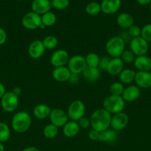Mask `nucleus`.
Masks as SVG:
<instances>
[{
	"label": "nucleus",
	"instance_id": "29",
	"mask_svg": "<svg viewBox=\"0 0 151 151\" xmlns=\"http://www.w3.org/2000/svg\"><path fill=\"white\" fill-rule=\"evenodd\" d=\"M85 12L90 16H96L102 12L101 4L96 1H91L85 7Z\"/></svg>",
	"mask_w": 151,
	"mask_h": 151
},
{
	"label": "nucleus",
	"instance_id": "22",
	"mask_svg": "<svg viewBox=\"0 0 151 151\" xmlns=\"http://www.w3.org/2000/svg\"><path fill=\"white\" fill-rule=\"evenodd\" d=\"M118 139V136L117 131H114L110 128L99 133V140L106 144H114L116 142Z\"/></svg>",
	"mask_w": 151,
	"mask_h": 151
},
{
	"label": "nucleus",
	"instance_id": "44",
	"mask_svg": "<svg viewBox=\"0 0 151 151\" xmlns=\"http://www.w3.org/2000/svg\"><path fill=\"white\" fill-rule=\"evenodd\" d=\"M138 4H141V5H150L151 3V0H136Z\"/></svg>",
	"mask_w": 151,
	"mask_h": 151
},
{
	"label": "nucleus",
	"instance_id": "19",
	"mask_svg": "<svg viewBox=\"0 0 151 151\" xmlns=\"http://www.w3.org/2000/svg\"><path fill=\"white\" fill-rule=\"evenodd\" d=\"M71 72L68 66L56 67L52 71V77L56 81L59 83L68 82L70 77Z\"/></svg>",
	"mask_w": 151,
	"mask_h": 151
},
{
	"label": "nucleus",
	"instance_id": "20",
	"mask_svg": "<svg viewBox=\"0 0 151 151\" xmlns=\"http://www.w3.org/2000/svg\"><path fill=\"white\" fill-rule=\"evenodd\" d=\"M133 64L138 71H142V72L151 71V58L146 55L136 56Z\"/></svg>",
	"mask_w": 151,
	"mask_h": 151
},
{
	"label": "nucleus",
	"instance_id": "14",
	"mask_svg": "<svg viewBox=\"0 0 151 151\" xmlns=\"http://www.w3.org/2000/svg\"><path fill=\"white\" fill-rule=\"evenodd\" d=\"M140 95V88H139L136 85H130L124 88L121 97L125 103H133L137 100Z\"/></svg>",
	"mask_w": 151,
	"mask_h": 151
},
{
	"label": "nucleus",
	"instance_id": "6",
	"mask_svg": "<svg viewBox=\"0 0 151 151\" xmlns=\"http://www.w3.org/2000/svg\"><path fill=\"white\" fill-rule=\"evenodd\" d=\"M1 106L3 110L6 112H13L19 106V96L13 91H6L1 98Z\"/></svg>",
	"mask_w": 151,
	"mask_h": 151
},
{
	"label": "nucleus",
	"instance_id": "36",
	"mask_svg": "<svg viewBox=\"0 0 151 151\" xmlns=\"http://www.w3.org/2000/svg\"><path fill=\"white\" fill-rule=\"evenodd\" d=\"M52 7H54L57 10H65L69 6V0H52L51 1Z\"/></svg>",
	"mask_w": 151,
	"mask_h": 151
},
{
	"label": "nucleus",
	"instance_id": "30",
	"mask_svg": "<svg viewBox=\"0 0 151 151\" xmlns=\"http://www.w3.org/2000/svg\"><path fill=\"white\" fill-rule=\"evenodd\" d=\"M42 43L44 44V47L46 50H54L55 48H56L58 45V41L57 38L54 35H49L47 36H46L44 39L42 40Z\"/></svg>",
	"mask_w": 151,
	"mask_h": 151
},
{
	"label": "nucleus",
	"instance_id": "45",
	"mask_svg": "<svg viewBox=\"0 0 151 151\" xmlns=\"http://www.w3.org/2000/svg\"><path fill=\"white\" fill-rule=\"evenodd\" d=\"M5 93H6L5 87H4V86L0 82V100H1V98L3 97V95H4Z\"/></svg>",
	"mask_w": 151,
	"mask_h": 151
},
{
	"label": "nucleus",
	"instance_id": "41",
	"mask_svg": "<svg viewBox=\"0 0 151 151\" xmlns=\"http://www.w3.org/2000/svg\"><path fill=\"white\" fill-rule=\"evenodd\" d=\"M99 133L100 132L92 128L88 133L89 139L90 140H92V141H97V140H99Z\"/></svg>",
	"mask_w": 151,
	"mask_h": 151
},
{
	"label": "nucleus",
	"instance_id": "35",
	"mask_svg": "<svg viewBox=\"0 0 151 151\" xmlns=\"http://www.w3.org/2000/svg\"><path fill=\"white\" fill-rule=\"evenodd\" d=\"M141 37L148 43H151V24H147L142 28Z\"/></svg>",
	"mask_w": 151,
	"mask_h": 151
},
{
	"label": "nucleus",
	"instance_id": "5",
	"mask_svg": "<svg viewBox=\"0 0 151 151\" xmlns=\"http://www.w3.org/2000/svg\"><path fill=\"white\" fill-rule=\"evenodd\" d=\"M84 113H85V106L84 103L79 100H75L71 102L67 111L69 119L76 122L84 116Z\"/></svg>",
	"mask_w": 151,
	"mask_h": 151
},
{
	"label": "nucleus",
	"instance_id": "21",
	"mask_svg": "<svg viewBox=\"0 0 151 151\" xmlns=\"http://www.w3.org/2000/svg\"><path fill=\"white\" fill-rule=\"evenodd\" d=\"M81 74H82L83 78L86 82L93 83L99 80L101 76V70L97 67L95 68L87 66Z\"/></svg>",
	"mask_w": 151,
	"mask_h": 151
},
{
	"label": "nucleus",
	"instance_id": "39",
	"mask_svg": "<svg viewBox=\"0 0 151 151\" xmlns=\"http://www.w3.org/2000/svg\"><path fill=\"white\" fill-rule=\"evenodd\" d=\"M78 124V126H79L80 129H87L90 126V118L85 117V116H83L81 117L79 120L77 121Z\"/></svg>",
	"mask_w": 151,
	"mask_h": 151
},
{
	"label": "nucleus",
	"instance_id": "33",
	"mask_svg": "<svg viewBox=\"0 0 151 151\" xmlns=\"http://www.w3.org/2000/svg\"><path fill=\"white\" fill-rule=\"evenodd\" d=\"M124 84L121 83V82H114L110 86V92L112 95L115 96H121L124 91Z\"/></svg>",
	"mask_w": 151,
	"mask_h": 151
},
{
	"label": "nucleus",
	"instance_id": "24",
	"mask_svg": "<svg viewBox=\"0 0 151 151\" xmlns=\"http://www.w3.org/2000/svg\"><path fill=\"white\" fill-rule=\"evenodd\" d=\"M50 112H51V109L50 106L46 104H43V103L36 105L33 110L34 116L40 120L49 118Z\"/></svg>",
	"mask_w": 151,
	"mask_h": 151
},
{
	"label": "nucleus",
	"instance_id": "32",
	"mask_svg": "<svg viewBox=\"0 0 151 151\" xmlns=\"http://www.w3.org/2000/svg\"><path fill=\"white\" fill-rule=\"evenodd\" d=\"M85 60L87 66H89V67L98 68L100 58H99V56L96 53L90 52L86 55Z\"/></svg>",
	"mask_w": 151,
	"mask_h": 151
},
{
	"label": "nucleus",
	"instance_id": "46",
	"mask_svg": "<svg viewBox=\"0 0 151 151\" xmlns=\"http://www.w3.org/2000/svg\"><path fill=\"white\" fill-rule=\"evenodd\" d=\"M21 151H40L38 150V148L37 147H33V146H30V147H28L24 148L23 150H22Z\"/></svg>",
	"mask_w": 151,
	"mask_h": 151
},
{
	"label": "nucleus",
	"instance_id": "2",
	"mask_svg": "<svg viewBox=\"0 0 151 151\" xmlns=\"http://www.w3.org/2000/svg\"><path fill=\"white\" fill-rule=\"evenodd\" d=\"M32 119L26 111H19L13 115L11 119L12 129L18 134H23L30 129Z\"/></svg>",
	"mask_w": 151,
	"mask_h": 151
},
{
	"label": "nucleus",
	"instance_id": "34",
	"mask_svg": "<svg viewBox=\"0 0 151 151\" xmlns=\"http://www.w3.org/2000/svg\"><path fill=\"white\" fill-rule=\"evenodd\" d=\"M136 56L133 54V52L131 50H125L122 52V54L120 56V58L121 59L124 63H127V64H130L134 62L135 58Z\"/></svg>",
	"mask_w": 151,
	"mask_h": 151
},
{
	"label": "nucleus",
	"instance_id": "48",
	"mask_svg": "<svg viewBox=\"0 0 151 151\" xmlns=\"http://www.w3.org/2000/svg\"><path fill=\"white\" fill-rule=\"evenodd\" d=\"M0 151H4V147L1 142H0Z\"/></svg>",
	"mask_w": 151,
	"mask_h": 151
},
{
	"label": "nucleus",
	"instance_id": "17",
	"mask_svg": "<svg viewBox=\"0 0 151 151\" xmlns=\"http://www.w3.org/2000/svg\"><path fill=\"white\" fill-rule=\"evenodd\" d=\"M121 5V0H102L101 2L102 12L107 15L116 13L120 9Z\"/></svg>",
	"mask_w": 151,
	"mask_h": 151
},
{
	"label": "nucleus",
	"instance_id": "12",
	"mask_svg": "<svg viewBox=\"0 0 151 151\" xmlns=\"http://www.w3.org/2000/svg\"><path fill=\"white\" fill-rule=\"evenodd\" d=\"M129 119L128 115L124 112H119L118 114H113L111 118L110 128L115 131H120L124 129L128 125Z\"/></svg>",
	"mask_w": 151,
	"mask_h": 151
},
{
	"label": "nucleus",
	"instance_id": "42",
	"mask_svg": "<svg viewBox=\"0 0 151 151\" xmlns=\"http://www.w3.org/2000/svg\"><path fill=\"white\" fill-rule=\"evenodd\" d=\"M79 80H80V76L78 74L71 73L70 77L68 82H69L70 83L72 84V85H75V84H77L78 82H79Z\"/></svg>",
	"mask_w": 151,
	"mask_h": 151
},
{
	"label": "nucleus",
	"instance_id": "23",
	"mask_svg": "<svg viewBox=\"0 0 151 151\" xmlns=\"http://www.w3.org/2000/svg\"><path fill=\"white\" fill-rule=\"evenodd\" d=\"M62 128H63L62 132L64 135L68 138H73L76 137L80 130L78 122L73 120L68 121Z\"/></svg>",
	"mask_w": 151,
	"mask_h": 151
},
{
	"label": "nucleus",
	"instance_id": "47",
	"mask_svg": "<svg viewBox=\"0 0 151 151\" xmlns=\"http://www.w3.org/2000/svg\"><path fill=\"white\" fill-rule=\"evenodd\" d=\"M13 91V92L14 93V94H16V95L19 96V94H21V92H22V89H21L20 87L16 86V87H14V88H13V91Z\"/></svg>",
	"mask_w": 151,
	"mask_h": 151
},
{
	"label": "nucleus",
	"instance_id": "18",
	"mask_svg": "<svg viewBox=\"0 0 151 151\" xmlns=\"http://www.w3.org/2000/svg\"><path fill=\"white\" fill-rule=\"evenodd\" d=\"M124 63L120 58H112L110 60L106 72L110 75H118L124 69Z\"/></svg>",
	"mask_w": 151,
	"mask_h": 151
},
{
	"label": "nucleus",
	"instance_id": "26",
	"mask_svg": "<svg viewBox=\"0 0 151 151\" xmlns=\"http://www.w3.org/2000/svg\"><path fill=\"white\" fill-rule=\"evenodd\" d=\"M136 73V72L131 69H124L118 75L119 82L122 84H131L134 82Z\"/></svg>",
	"mask_w": 151,
	"mask_h": 151
},
{
	"label": "nucleus",
	"instance_id": "1",
	"mask_svg": "<svg viewBox=\"0 0 151 151\" xmlns=\"http://www.w3.org/2000/svg\"><path fill=\"white\" fill-rule=\"evenodd\" d=\"M111 118L112 114L103 108L96 109L90 116V126L93 129L102 132L110 128Z\"/></svg>",
	"mask_w": 151,
	"mask_h": 151
},
{
	"label": "nucleus",
	"instance_id": "31",
	"mask_svg": "<svg viewBox=\"0 0 151 151\" xmlns=\"http://www.w3.org/2000/svg\"><path fill=\"white\" fill-rule=\"evenodd\" d=\"M10 137V129L6 123L0 122V142H7Z\"/></svg>",
	"mask_w": 151,
	"mask_h": 151
},
{
	"label": "nucleus",
	"instance_id": "49",
	"mask_svg": "<svg viewBox=\"0 0 151 151\" xmlns=\"http://www.w3.org/2000/svg\"><path fill=\"white\" fill-rule=\"evenodd\" d=\"M150 12H151V3L150 4Z\"/></svg>",
	"mask_w": 151,
	"mask_h": 151
},
{
	"label": "nucleus",
	"instance_id": "8",
	"mask_svg": "<svg viewBox=\"0 0 151 151\" xmlns=\"http://www.w3.org/2000/svg\"><path fill=\"white\" fill-rule=\"evenodd\" d=\"M67 66L71 73L80 75L87 66L85 57L81 55H76L72 56L70 58Z\"/></svg>",
	"mask_w": 151,
	"mask_h": 151
},
{
	"label": "nucleus",
	"instance_id": "43",
	"mask_svg": "<svg viewBox=\"0 0 151 151\" xmlns=\"http://www.w3.org/2000/svg\"><path fill=\"white\" fill-rule=\"evenodd\" d=\"M7 32L4 30V29L0 27V46L3 45L7 41Z\"/></svg>",
	"mask_w": 151,
	"mask_h": 151
},
{
	"label": "nucleus",
	"instance_id": "9",
	"mask_svg": "<svg viewBox=\"0 0 151 151\" xmlns=\"http://www.w3.org/2000/svg\"><path fill=\"white\" fill-rule=\"evenodd\" d=\"M129 44L130 50L136 56L145 55L149 51V43L141 36L132 38Z\"/></svg>",
	"mask_w": 151,
	"mask_h": 151
},
{
	"label": "nucleus",
	"instance_id": "37",
	"mask_svg": "<svg viewBox=\"0 0 151 151\" xmlns=\"http://www.w3.org/2000/svg\"><path fill=\"white\" fill-rule=\"evenodd\" d=\"M129 34L131 36L132 38H138V37L141 36V31H142V28L139 27L138 25L133 24L130 27L129 29H127Z\"/></svg>",
	"mask_w": 151,
	"mask_h": 151
},
{
	"label": "nucleus",
	"instance_id": "38",
	"mask_svg": "<svg viewBox=\"0 0 151 151\" xmlns=\"http://www.w3.org/2000/svg\"><path fill=\"white\" fill-rule=\"evenodd\" d=\"M110 58L107 56H104V57L100 58V60H99V68L101 71H106L107 67L108 66V63H109Z\"/></svg>",
	"mask_w": 151,
	"mask_h": 151
},
{
	"label": "nucleus",
	"instance_id": "15",
	"mask_svg": "<svg viewBox=\"0 0 151 151\" xmlns=\"http://www.w3.org/2000/svg\"><path fill=\"white\" fill-rule=\"evenodd\" d=\"M134 82L139 88L144 89L151 88V72L138 71L136 73Z\"/></svg>",
	"mask_w": 151,
	"mask_h": 151
},
{
	"label": "nucleus",
	"instance_id": "25",
	"mask_svg": "<svg viewBox=\"0 0 151 151\" xmlns=\"http://www.w3.org/2000/svg\"><path fill=\"white\" fill-rule=\"evenodd\" d=\"M117 24L124 29H127L134 24V19L128 13H121L117 16Z\"/></svg>",
	"mask_w": 151,
	"mask_h": 151
},
{
	"label": "nucleus",
	"instance_id": "13",
	"mask_svg": "<svg viewBox=\"0 0 151 151\" xmlns=\"http://www.w3.org/2000/svg\"><path fill=\"white\" fill-rule=\"evenodd\" d=\"M45 50L42 41L36 39L30 44L28 49V52L31 58L38 59L44 55Z\"/></svg>",
	"mask_w": 151,
	"mask_h": 151
},
{
	"label": "nucleus",
	"instance_id": "4",
	"mask_svg": "<svg viewBox=\"0 0 151 151\" xmlns=\"http://www.w3.org/2000/svg\"><path fill=\"white\" fill-rule=\"evenodd\" d=\"M126 44L118 35L113 36L107 41L105 50L111 58H120L125 50Z\"/></svg>",
	"mask_w": 151,
	"mask_h": 151
},
{
	"label": "nucleus",
	"instance_id": "7",
	"mask_svg": "<svg viewBox=\"0 0 151 151\" xmlns=\"http://www.w3.org/2000/svg\"><path fill=\"white\" fill-rule=\"evenodd\" d=\"M22 24L25 29L29 30L38 29L41 25V16L33 11L28 12L22 17Z\"/></svg>",
	"mask_w": 151,
	"mask_h": 151
},
{
	"label": "nucleus",
	"instance_id": "27",
	"mask_svg": "<svg viewBox=\"0 0 151 151\" xmlns=\"http://www.w3.org/2000/svg\"><path fill=\"white\" fill-rule=\"evenodd\" d=\"M59 134V128L55 126L53 124H48L43 129V135L45 138L52 139L56 138Z\"/></svg>",
	"mask_w": 151,
	"mask_h": 151
},
{
	"label": "nucleus",
	"instance_id": "11",
	"mask_svg": "<svg viewBox=\"0 0 151 151\" xmlns=\"http://www.w3.org/2000/svg\"><path fill=\"white\" fill-rule=\"evenodd\" d=\"M69 53L65 50H57L52 53L50 56V64L54 68L60 67V66H65L68 65L70 59Z\"/></svg>",
	"mask_w": 151,
	"mask_h": 151
},
{
	"label": "nucleus",
	"instance_id": "3",
	"mask_svg": "<svg viewBox=\"0 0 151 151\" xmlns=\"http://www.w3.org/2000/svg\"><path fill=\"white\" fill-rule=\"evenodd\" d=\"M125 107V102L121 96H115L110 94L103 100V109L110 114H115L122 112Z\"/></svg>",
	"mask_w": 151,
	"mask_h": 151
},
{
	"label": "nucleus",
	"instance_id": "50",
	"mask_svg": "<svg viewBox=\"0 0 151 151\" xmlns=\"http://www.w3.org/2000/svg\"><path fill=\"white\" fill-rule=\"evenodd\" d=\"M16 1H21V0H16Z\"/></svg>",
	"mask_w": 151,
	"mask_h": 151
},
{
	"label": "nucleus",
	"instance_id": "16",
	"mask_svg": "<svg viewBox=\"0 0 151 151\" xmlns=\"http://www.w3.org/2000/svg\"><path fill=\"white\" fill-rule=\"evenodd\" d=\"M51 7V1L49 0H33L31 3L32 11L40 16L50 11Z\"/></svg>",
	"mask_w": 151,
	"mask_h": 151
},
{
	"label": "nucleus",
	"instance_id": "10",
	"mask_svg": "<svg viewBox=\"0 0 151 151\" xmlns=\"http://www.w3.org/2000/svg\"><path fill=\"white\" fill-rule=\"evenodd\" d=\"M51 124L54 125L57 128L63 127L69 121V117L67 111L62 109H53L51 110L49 116Z\"/></svg>",
	"mask_w": 151,
	"mask_h": 151
},
{
	"label": "nucleus",
	"instance_id": "28",
	"mask_svg": "<svg viewBox=\"0 0 151 151\" xmlns=\"http://www.w3.org/2000/svg\"><path fill=\"white\" fill-rule=\"evenodd\" d=\"M41 24H42L44 26L47 27H51L56 24V20H57V18H56V14L54 13L51 11H49L47 13H44L42 16H41Z\"/></svg>",
	"mask_w": 151,
	"mask_h": 151
},
{
	"label": "nucleus",
	"instance_id": "51",
	"mask_svg": "<svg viewBox=\"0 0 151 151\" xmlns=\"http://www.w3.org/2000/svg\"><path fill=\"white\" fill-rule=\"evenodd\" d=\"M49 1H52V0H49Z\"/></svg>",
	"mask_w": 151,
	"mask_h": 151
},
{
	"label": "nucleus",
	"instance_id": "40",
	"mask_svg": "<svg viewBox=\"0 0 151 151\" xmlns=\"http://www.w3.org/2000/svg\"><path fill=\"white\" fill-rule=\"evenodd\" d=\"M118 36H119L120 38H121V39L124 41V43H125V44H130V41L132 40L131 36H130V34H129L127 29H122V30L120 31Z\"/></svg>",
	"mask_w": 151,
	"mask_h": 151
}]
</instances>
